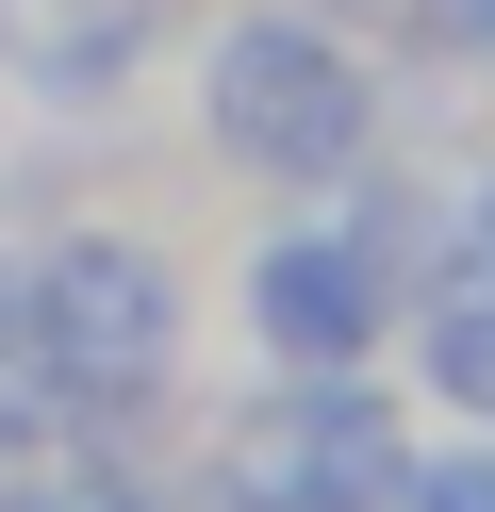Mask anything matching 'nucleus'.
Returning a JSON list of instances; mask_svg holds the SVG:
<instances>
[{
	"instance_id": "1",
	"label": "nucleus",
	"mask_w": 495,
	"mask_h": 512,
	"mask_svg": "<svg viewBox=\"0 0 495 512\" xmlns=\"http://www.w3.org/2000/svg\"><path fill=\"white\" fill-rule=\"evenodd\" d=\"M17 364L50 380V413H132L182 364V265L149 232H50L17 265Z\"/></svg>"
},
{
	"instance_id": "2",
	"label": "nucleus",
	"mask_w": 495,
	"mask_h": 512,
	"mask_svg": "<svg viewBox=\"0 0 495 512\" xmlns=\"http://www.w3.org/2000/svg\"><path fill=\"white\" fill-rule=\"evenodd\" d=\"M198 116H215V149L248 182H330L363 149V67L314 17H231V34L198 50Z\"/></svg>"
},
{
	"instance_id": "3",
	"label": "nucleus",
	"mask_w": 495,
	"mask_h": 512,
	"mask_svg": "<svg viewBox=\"0 0 495 512\" xmlns=\"http://www.w3.org/2000/svg\"><path fill=\"white\" fill-rule=\"evenodd\" d=\"M248 331H264V364H363L380 347V265H363V232H281L248 265Z\"/></svg>"
},
{
	"instance_id": "4",
	"label": "nucleus",
	"mask_w": 495,
	"mask_h": 512,
	"mask_svg": "<svg viewBox=\"0 0 495 512\" xmlns=\"http://www.w3.org/2000/svg\"><path fill=\"white\" fill-rule=\"evenodd\" d=\"M33 83H50L66 116H99V100L132 83V17H66V34H50V67H33Z\"/></svg>"
},
{
	"instance_id": "5",
	"label": "nucleus",
	"mask_w": 495,
	"mask_h": 512,
	"mask_svg": "<svg viewBox=\"0 0 495 512\" xmlns=\"http://www.w3.org/2000/svg\"><path fill=\"white\" fill-rule=\"evenodd\" d=\"M429 380H446L462 413H495V298H462V314H429Z\"/></svg>"
},
{
	"instance_id": "6",
	"label": "nucleus",
	"mask_w": 495,
	"mask_h": 512,
	"mask_svg": "<svg viewBox=\"0 0 495 512\" xmlns=\"http://www.w3.org/2000/svg\"><path fill=\"white\" fill-rule=\"evenodd\" d=\"M413 512H495V463H429V479H413Z\"/></svg>"
},
{
	"instance_id": "7",
	"label": "nucleus",
	"mask_w": 495,
	"mask_h": 512,
	"mask_svg": "<svg viewBox=\"0 0 495 512\" xmlns=\"http://www.w3.org/2000/svg\"><path fill=\"white\" fill-rule=\"evenodd\" d=\"M0 512H66V496H50V479H33V463H0Z\"/></svg>"
},
{
	"instance_id": "8",
	"label": "nucleus",
	"mask_w": 495,
	"mask_h": 512,
	"mask_svg": "<svg viewBox=\"0 0 495 512\" xmlns=\"http://www.w3.org/2000/svg\"><path fill=\"white\" fill-rule=\"evenodd\" d=\"M66 512H165V496H116V479H83V496H66Z\"/></svg>"
},
{
	"instance_id": "9",
	"label": "nucleus",
	"mask_w": 495,
	"mask_h": 512,
	"mask_svg": "<svg viewBox=\"0 0 495 512\" xmlns=\"http://www.w3.org/2000/svg\"><path fill=\"white\" fill-rule=\"evenodd\" d=\"M462 50H479V67H495V0H462Z\"/></svg>"
}]
</instances>
